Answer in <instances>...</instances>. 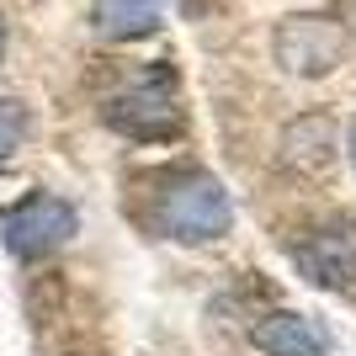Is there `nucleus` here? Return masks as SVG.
I'll list each match as a JSON object with an SVG mask.
<instances>
[{"instance_id":"5","label":"nucleus","mask_w":356,"mask_h":356,"mask_svg":"<svg viewBox=\"0 0 356 356\" xmlns=\"http://www.w3.org/2000/svg\"><path fill=\"white\" fill-rule=\"evenodd\" d=\"M106 122L128 138H170L181 128V106L160 80H149V86H134L128 96L106 106Z\"/></svg>"},{"instance_id":"4","label":"nucleus","mask_w":356,"mask_h":356,"mask_svg":"<svg viewBox=\"0 0 356 356\" xmlns=\"http://www.w3.org/2000/svg\"><path fill=\"white\" fill-rule=\"evenodd\" d=\"M298 271L309 277L314 287H356V229L351 223H330V229H314L303 245H293Z\"/></svg>"},{"instance_id":"2","label":"nucleus","mask_w":356,"mask_h":356,"mask_svg":"<svg viewBox=\"0 0 356 356\" xmlns=\"http://www.w3.org/2000/svg\"><path fill=\"white\" fill-rule=\"evenodd\" d=\"M74 229H80V218H74V208L64 202V197H27V202H16L6 218H0V234H6V250L22 255V261H38V255L59 250V245H70Z\"/></svg>"},{"instance_id":"6","label":"nucleus","mask_w":356,"mask_h":356,"mask_svg":"<svg viewBox=\"0 0 356 356\" xmlns=\"http://www.w3.org/2000/svg\"><path fill=\"white\" fill-rule=\"evenodd\" d=\"M255 346L266 356H330V335L309 314H271L266 325L255 330Z\"/></svg>"},{"instance_id":"9","label":"nucleus","mask_w":356,"mask_h":356,"mask_svg":"<svg viewBox=\"0 0 356 356\" xmlns=\"http://www.w3.org/2000/svg\"><path fill=\"white\" fill-rule=\"evenodd\" d=\"M346 149H351V165H356V118H351V134H346Z\"/></svg>"},{"instance_id":"7","label":"nucleus","mask_w":356,"mask_h":356,"mask_svg":"<svg viewBox=\"0 0 356 356\" xmlns=\"http://www.w3.org/2000/svg\"><path fill=\"white\" fill-rule=\"evenodd\" d=\"M160 16H165L160 0H96L90 22L102 38H144L160 27Z\"/></svg>"},{"instance_id":"1","label":"nucleus","mask_w":356,"mask_h":356,"mask_svg":"<svg viewBox=\"0 0 356 356\" xmlns=\"http://www.w3.org/2000/svg\"><path fill=\"white\" fill-rule=\"evenodd\" d=\"M234 223V202L223 192V181L208 170H186L160 192V229L181 245H208L223 239Z\"/></svg>"},{"instance_id":"3","label":"nucleus","mask_w":356,"mask_h":356,"mask_svg":"<svg viewBox=\"0 0 356 356\" xmlns=\"http://www.w3.org/2000/svg\"><path fill=\"white\" fill-rule=\"evenodd\" d=\"M271 48H277V64H282L287 74L319 80V74H330L341 64L346 32H341V22H330V16H287L282 27H277V38H271Z\"/></svg>"},{"instance_id":"8","label":"nucleus","mask_w":356,"mask_h":356,"mask_svg":"<svg viewBox=\"0 0 356 356\" xmlns=\"http://www.w3.org/2000/svg\"><path fill=\"white\" fill-rule=\"evenodd\" d=\"M22 138H27V106L6 96V102H0V165L22 149Z\"/></svg>"},{"instance_id":"10","label":"nucleus","mask_w":356,"mask_h":356,"mask_svg":"<svg viewBox=\"0 0 356 356\" xmlns=\"http://www.w3.org/2000/svg\"><path fill=\"white\" fill-rule=\"evenodd\" d=\"M0 54H6V22H0Z\"/></svg>"}]
</instances>
